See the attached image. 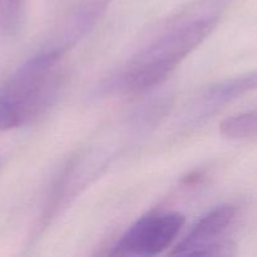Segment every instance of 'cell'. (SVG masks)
Returning <instances> with one entry per match:
<instances>
[{
  "label": "cell",
  "instance_id": "obj_1",
  "mask_svg": "<svg viewBox=\"0 0 257 257\" xmlns=\"http://www.w3.org/2000/svg\"><path fill=\"white\" fill-rule=\"evenodd\" d=\"M64 55L43 48L0 87V132L37 119L54 103L63 82Z\"/></svg>",
  "mask_w": 257,
  "mask_h": 257
},
{
  "label": "cell",
  "instance_id": "obj_2",
  "mask_svg": "<svg viewBox=\"0 0 257 257\" xmlns=\"http://www.w3.org/2000/svg\"><path fill=\"white\" fill-rule=\"evenodd\" d=\"M218 15H205L176 25L131 59L119 77L120 89L138 94L162 84L171 73L216 29Z\"/></svg>",
  "mask_w": 257,
  "mask_h": 257
},
{
  "label": "cell",
  "instance_id": "obj_3",
  "mask_svg": "<svg viewBox=\"0 0 257 257\" xmlns=\"http://www.w3.org/2000/svg\"><path fill=\"white\" fill-rule=\"evenodd\" d=\"M185 225L180 212H155L138 218L113 246L110 256H155L172 243Z\"/></svg>",
  "mask_w": 257,
  "mask_h": 257
},
{
  "label": "cell",
  "instance_id": "obj_4",
  "mask_svg": "<svg viewBox=\"0 0 257 257\" xmlns=\"http://www.w3.org/2000/svg\"><path fill=\"white\" fill-rule=\"evenodd\" d=\"M236 217L232 205H221L201 216L187 235L172 251V255L215 256L226 255L230 246L220 241Z\"/></svg>",
  "mask_w": 257,
  "mask_h": 257
},
{
  "label": "cell",
  "instance_id": "obj_5",
  "mask_svg": "<svg viewBox=\"0 0 257 257\" xmlns=\"http://www.w3.org/2000/svg\"><path fill=\"white\" fill-rule=\"evenodd\" d=\"M113 0H79L58 28L54 38L45 48L65 55L84 39L107 13Z\"/></svg>",
  "mask_w": 257,
  "mask_h": 257
},
{
  "label": "cell",
  "instance_id": "obj_6",
  "mask_svg": "<svg viewBox=\"0 0 257 257\" xmlns=\"http://www.w3.org/2000/svg\"><path fill=\"white\" fill-rule=\"evenodd\" d=\"M257 89V70L221 80L200 95L191 110L192 122H202L230 103Z\"/></svg>",
  "mask_w": 257,
  "mask_h": 257
},
{
  "label": "cell",
  "instance_id": "obj_7",
  "mask_svg": "<svg viewBox=\"0 0 257 257\" xmlns=\"http://www.w3.org/2000/svg\"><path fill=\"white\" fill-rule=\"evenodd\" d=\"M221 133L236 140H257V110L241 113L221 123Z\"/></svg>",
  "mask_w": 257,
  "mask_h": 257
},
{
  "label": "cell",
  "instance_id": "obj_8",
  "mask_svg": "<svg viewBox=\"0 0 257 257\" xmlns=\"http://www.w3.org/2000/svg\"><path fill=\"white\" fill-rule=\"evenodd\" d=\"M25 0H0V38L14 35L24 18Z\"/></svg>",
  "mask_w": 257,
  "mask_h": 257
}]
</instances>
